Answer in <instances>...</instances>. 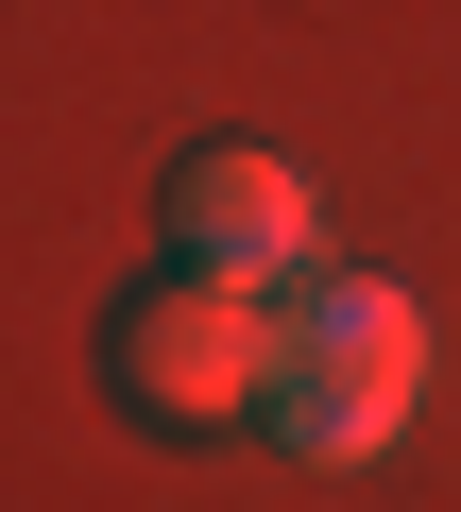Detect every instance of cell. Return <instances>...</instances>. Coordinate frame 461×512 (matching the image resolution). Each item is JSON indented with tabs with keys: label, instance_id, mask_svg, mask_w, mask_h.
<instances>
[{
	"label": "cell",
	"instance_id": "3",
	"mask_svg": "<svg viewBox=\"0 0 461 512\" xmlns=\"http://www.w3.org/2000/svg\"><path fill=\"white\" fill-rule=\"evenodd\" d=\"M171 256L274 291V274H308V188H291L274 154H188V171H171Z\"/></svg>",
	"mask_w": 461,
	"mask_h": 512
},
{
	"label": "cell",
	"instance_id": "2",
	"mask_svg": "<svg viewBox=\"0 0 461 512\" xmlns=\"http://www.w3.org/2000/svg\"><path fill=\"white\" fill-rule=\"evenodd\" d=\"M103 393L137 427H240V410H274V308L240 274H205V256H171L103 325Z\"/></svg>",
	"mask_w": 461,
	"mask_h": 512
},
{
	"label": "cell",
	"instance_id": "1",
	"mask_svg": "<svg viewBox=\"0 0 461 512\" xmlns=\"http://www.w3.org/2000/svg\"><path fill=\"white\" fill-rule=\"evenodd\" d=\"M410 393H427V308L410 291H376V274H325L291 325H274V444L291 461H376L393 427H410Z\"/></svg>",
	"mask_w": 461,
	"mask_h": 512
}]
</instances>
